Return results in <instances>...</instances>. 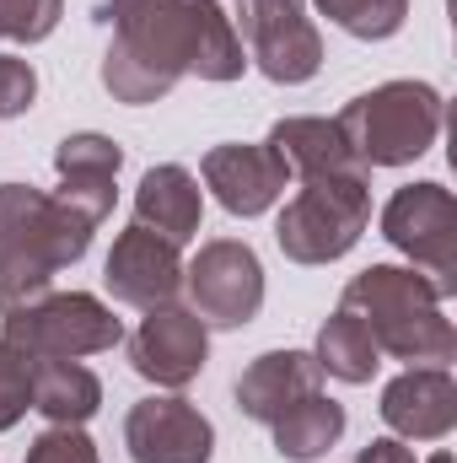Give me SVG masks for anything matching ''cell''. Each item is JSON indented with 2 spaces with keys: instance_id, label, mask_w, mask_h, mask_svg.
<instances>
[{
  "instance_id": "cell-5",
  "label": "cell",
  "mask_w": 457,
  "mask_h": 463,
  "mask_svg": "<svg viewBox=\"0 0 457 463\" xmlns=\"http://www.w3.org/2000/svg\"><path fill=\"white\" fill-rule=\"evenodd\" d=\"M334 124L366 167H404L436 146L442 92L425 81H382V87L360 92L355 103H344Z\"/></svg>"
},
{
  "instance_id": "cell-21",
  "label": "cell",
  "mask_w": 457,
  "mask_h": 463,
  "mask_svg": "<svg viewBox=\"0 0 457 463\" xmlns=\"http://www.w3.org/2000/svg\"><path fill=\"white\" fill-rule=\"evenodd\" d=\"M312 361H318V372H329V377H340V383H371V372L382 366V350L366 335V324L340 307V313L318 329V355H312Z\"/></svg>"
},
{
  "instance_id": "cell-27",
  "label": "cell",
  "mask_w": 457,
  "mask_h": 463,
  "mask_svg": "<svg viewBox=\"0 0 457 463\" xmlns=\"http://www.w3.org/2000/svg\"><path fill=\"white\" fill-rule=\"evenodd\" d=\"M431 463H452V453H436V458H431Z\"/></svg>"
},
{
  "instance_id": "cell-19",
  "label": "cell",
  "mask_w": 457,
  "mask_h": 463,
  "mask_svg": "<svg viewBox=\"0 0 457 463\" xmlns=\"http://www.w3.org/2000/svg\"><path fill=\"white\" fill-rule=\"evenodd\" d=\"M269 146L291 167V184L296 178H312V173H334V167H366L350 151V140L340 135L334 118H280L269 129Z\"/></svg>"
},
{
  "instance_id": "cell-7",
  "label": "cell",
  "mask_w": 457,
  "mask_h": 463,
  "mask_svg": "<svg viewBox=\"0 0 457 463\" xmlns=\"http://www.w3.org/2000/svg\"><path fill=\"white\" fill-rule=\"evenodd\" d=\"M382 237L409 253L420 264V275H431L442 286V297H452L457 275V200L442 184H404L387 211H382Z\"/></svg>"
},
{
  "instance_id": "cell-12",
  "label": "cell",
  "mask_w": 457,
  "mask_h": 463,
  "mask_svg": "<svg viewBox=\"0 0 457 463\" xmlns=\"http://www.w3.org/2000/svg\"><path fill=\"white\" fill-rule=\"evenodd\" d=\"M103 280H108L114 302H124V307H140V313L167 307V302L178 297V286H183L178 242H167L162 232L140 227V222H135V227H124L114 237V253H108Z\"/></svg>"
},
{
  "instance_id": "cell-22",
  "label": "cell",
  "mask_w": 457,
  "mask_h": 463,
  "mask_svg": "<svg viewBox=\"0 0 457 463\" xmlns=\"http://www.w3.org/2000/svg\"><path fill=\"white\" fill-rule=\"evenodd\" d=\"M350 38H393L409 16V0H312Z\"/></svg>"
},
{
  "instance_id": "cell-25",
  "label": "cell",
  "mask_w": 457,
  "mask_h": 463,
  "mask_svg": "<svg viewBox=\"0 0 457 463\" xmlns=\"http://www.w3.org/2000/svg\"><path fill=\"white\" fill-rule=\"evenodd\" d=\"M27 463H98V448L81 426H49L27 448Z\"/></svg>"
},
{
  "instance_id": "cell-9",
  "label": "cell",
  "mask_w": 457,
  "mask_h": 463,
  "mask_svg": "<svg viewBox=\"0 0 457 463\" xmlns=\"http://www.w3.org/2000/svg\"><path fill=\"white\" fill-rule=\"evenodd\" d=\"M189 275V297H194V313L216 329H242L247 318H258L264 307V264L247 242L237 237H216L194 253V264L183 269Z\"/></svg>"
},
{
  "instance_id": "cell-20",
  "label": "cell",
  "mask_w": 457,
  "mask_h": 463,
  "mask_svg": "<svg viewBox=\"0 0 457 463\" xmlns=\"http://www.w3.org/2000/svg\"><path fill=\"white\" fill-rule=\"evenodd\" d=\"M275 448H280V458H291V463H312V458H323L334 442L344 437V404H334L323 388L318 393H307V399H296L275 426Z\"/></svg>"
},
{
  "instance_id": "cell-2",
  "label": "cell",
  "mask_w": 457,
  "mask_h": 463,
  "mask_svg": "<svg viewBox=\"0 0 457 463\" xmlns=\"http://www.w3.org/2000/svg\"><path fill=\"white\" fill-rule=\"evenodd\" d=\"M92 232L98 222L60 194L0 184V313L43 297L54 275L92 248Z\"/></svg>"
},
{
  "instance_id": "cell-15",
  "label": "cell",
  "mask_w": 457,
  "mask_h": 463,
  "mask_svg": "<svg viewBox=\"0 0 457 463\" xmlns=\"http://www.w3.org/2000/svg\"><path fill=\"white\" fill-rule=\"evenodd\" d=\"M318 388H323V372L307 350H269L237 377V410L258 426H275L296 399H307Z\"/></svg>"
},
{
  "instance_id": "cell-14",
  "label": "cell",
  "mask_w": 457,
  "mask_h": 463,
  "mask_svg": "<svg viewBox=\"0 0 457 463\" xmlns=\"http://www.w3.org/2000/svg\"><path fill=\"white\" fill-rule=\"evenodd\" d=\"M382 420L404 442H442L457 426V383L447 366H409L382 388Z\"/></svg>"
},
{
  "instance_id": "cell-1",
  "label": "cell",
  "mask_w": 457,
  "mask_h": 463,
  "mask_svg": "<svg viewBox=\"0 0 457 463\" xmlns=\"http://www.w3.org/2000/svg\"><path fill=\"white\" fill-rule=\"evenodd\" d=\"M114 27L103 87L118 103H156L183 76L237 81L247 71L242 38L216 0H103Z\"/></svg>"
},
{
  "instance_id": "cell-23",
  "label": "cell",
  "mask_w": 457,
  "mask_h": 463,
  "mask_svg": "<svg viewBox=\"0 0 457 463\" xmlns=\"http://www.w3.org/2000/svg\"><path fill=\"white\" fill-rule=\"evenodd\" d=\"M65 16V0H0V43H43Z\"/></svg>"
},
{
  "instance_id": "cell-13",
  "label": "cell",
  "mask_w": 457,
  "mask_h": 463,
  "mask_svg": "<svg viewBox=\"0 0 457 463\" xmlns=\"http://www.w3.org/2000/svg\"><path fill=\"white\" fill-rule=\"evenodd\" d=\"M200 173H205V189H216V200L231 216H264L291 189V167L280 162V151L269 140H258V146H210Z\"/></svg>"
},
{
  "instance_id": "cell-24",
  "label": "cell",
  "mask_w": 457,
  "mask_h": 463,
  "mask_svg": "<svg viewBox=\"0 0 457 463\" xmlns=\"http://www.w3.org/2000/svg\"><path fill=\"white\" fill-rule=\"evenodd\" d=\"M33 410V355L0 340V431H11Z\"/></svg>"
},
{
  "instance_id": "cell-8",
  "label": "cell",
  "mask_w": 457,
  "mask_h": 463,
  "mask_svg": "<svg viewBox=\"0 0 457 463\" xmlns=\"http://www.w3.org/2000/svg\"><path fill=\"white\" fill-rule=\"evenodd\" d=\"M237 38H247L253 65L280 87H302L323 65V38L307 16V0H242Z\"/></svg>"
},
{
  "instance_id": "cell-10",
  "label": "cell",
  "mask_w": 457,
  "mask_h": 463,
  "mask_svg": "<svg viewBox=\"0 0 457 463\" xmlns=\"http://www.w3.org/2000/svg\"><path fill=\"white\" fill-rule=\"evenodd\" d=\"M205 355H210V335H205V318L194 307H151L140 318V329L129 335V366L156 383V388H189L200 372H205Z\"/></svg>"
},
{
  "instance_id": "cell-11",
  "label": "cell",
  "mask_w": 457,
  "mask_h": 463,
  "mask_svg": "<svg viewBox=\"0 0 457 463\" xmlns=\"http://www.w3.org/2000/svg\"><path fill=\"white\" fill-rule=\"evenodd\" d=\"M124 448L135 463H210L216 431L189 399L151 393L124 415Z\"/></svg>"
},
{
  "instance_id": "cell-4",
  "label": "cell",
  "mask_w": 457,
  "mask_h": 463,
  "mask_svg": "<svg viewBox=\"0 0 457 463\" xmlns=\"http://www.w3.org/2000/svg\"><path fill=\"white\" fill-rule=\"evenodd\" d=\"M371 227V167H334L296 178V194L280 211V253L291 264H334Z\"/></svg>"
},
{
  "instance_id": "cell-26",
  "label": "cell",
  "mask_w": 457,
  "mask_h": 463,
  "mask_svg": "<svg viewBox=\"0 0 457 463\" xmlns=\"http://www.w3.org/2000/svg\"><path fill=\"white\" fill-rule=\"evenodd\" d=\"M38 98V71L16 54H0V118H16Z\"/></svg>"
},
{
  "instance_id": "cell-17",
  "label": "cell",
  "mask_w": 457,
  "mask_h": 463,
  "mask_svg": "<svg viewBox=\"0 0 457 463\" xmlns=\"http://www.w3.org/2000/svg\"><path fill=\"white\" fill-rule=\"evenodd\" d=\"M200 216H205V194H200V178L178 162H162L140 178L135 189V222L151 232H162L167 242H189L200 232Z\"/></svg>"
},
{
  "instance_id": "cell-16",
  "label": "cell",
  "mask_w": 457,
  "mask_h": 463,
  "mask_svg": "<svg viewBox=\"0 0 457 463\" xmlns=\"http://www.w3.org/2000/svg\"><path fill=\"white\" fill-rule=\"evenodd\" d=\"M124 167V151H118L108 135H65L60 151H54V173H60V200L76 205L81 216H92L98 227L108 222L114 211V178Z\"/></svg>"
},
{
  "instance_id": "cell-3",
  "label": "cell",
  "mask_w": 457,
  "mask_h": 463,
  "mask_svg": "<svg viewBox=\"0 0 457 463\" xmlns=\"http://www.w3.org/2000/svg\"><path fill=\"white\" fill-rule=\"evenodd\" d=\"M442 286L420 269H398V264H371L344 286L340 307L366 324V335L377 340L382 355L398 361H425V366H447L457 355V329L442 313Z\"/></svg>"
},
{
  "instance_id": "cell-18",
  "label": "cell",
  "mask_w": 457,
  "mask_h": 463,
  "mask_svg": "<svg viewBox=\"0 0 457 463\" xmlns=\"http://www.w3.org/2000/svg\"><path fill=\"white\" fill-rule=\"evenodd\" d=\"M98 404H103V383L92 366L60 361V355L33 361V410L49 426H87L98 415Z\"/></svg>"
},
{
  "instance_id": "cell-6",
  "label": "cell",
  "mask_w": 457,
  "mask_h": 463,
  "mask_svg": "<svg viewBox=\"0 0 457 463\" xmlns=\"http://www.w3.org/2000/svg\"><path fill=\"white\" fill-rule=\"evenodd\" d=\"M5 318V345H16L22 355L43 361V355H60V361H81V355H98V350H114L124 340V324L114 318V307H103L98 297L87 291H43Z\"/></svg>"
}]
</instances>
